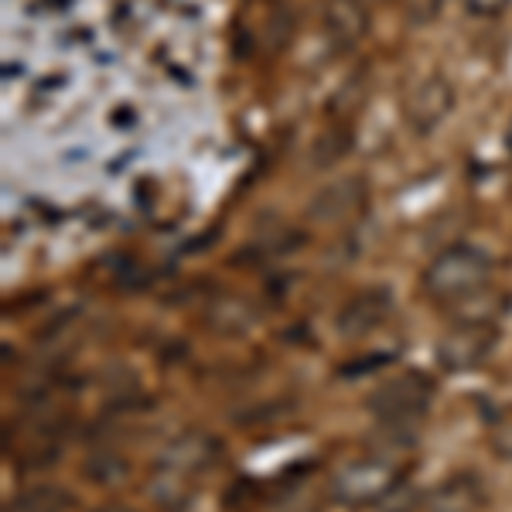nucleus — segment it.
Returning a JSON list of instances; mask_svg holds the SVG:
<instances>
[{"label":"nucleus","instance_id":"obj_5","mask_svg":"<svg viewBox=\"0 0 512 512\" xmlns=\"http://www.w3.org/2000/svg\"><path fill=\"white\" fill-rule=\"evenodd\" d=\"M506 140H509V151H512V123H509V137Z\"/></svg>","mask_w":512,"mask_h":512},{"label":"nucleus","instance_id":"obj_2","mask_svg":"<svg viewBox=\"0 0 512 512\" xmlns=\"http://www.w3.org/2000/svg\"><path fill=\"white\" fill-rule=\"evenodd\" d=\"M454 110V86L441 76H427L424 82H417L414 93L407 96V123L417 134H431L448 120V113Z\"/></svg>","mask_w":512,"mask_h":512},{"label":"nucleus","instance_id":"obj_4","mask_svg":"<svg viewBox=\"0 0 512 512\" xmlns=\"http://www.w3.org/2000/svg\"><path fill=\"white\" fill-rule=\"evenodd\" d=\"M509 4H512V0H465L468 11H472V14H485V18H489V14L506 11Z\"/></svg>","mask_w":512,"mask_h":512},{"label":"nucleus","instance_id":"obj_1","mask_svg":"<svg viewBox=\"0 0 512 512\" xmlns=\"http://www.w3.org/2000/svg\"><path fill=\"white\" fill-rule=\"evenodd\" d=\"M485 277H489V256L478 250V246L458 243L451 250H444L427 267V291L441 297H461L475 291Z\"/></svg>","mask_w":512,"mask_h":512},{"label":"nucleus","instance_id":"obj_3","mask_svg":"<svg viewBox=\"0 0 512 512\" xmlns=\"http://www.w3.org/2000/svg\"><path fill=\"white\" fill-rule=\"evenodd\" d=\"M325 24H328V35L335 41L355 45V41L366 35L369 18H366L362 0H332V4H328V14H325Z\"/></svg>","mask_w":512,"mask_h":512}]
</instances>
